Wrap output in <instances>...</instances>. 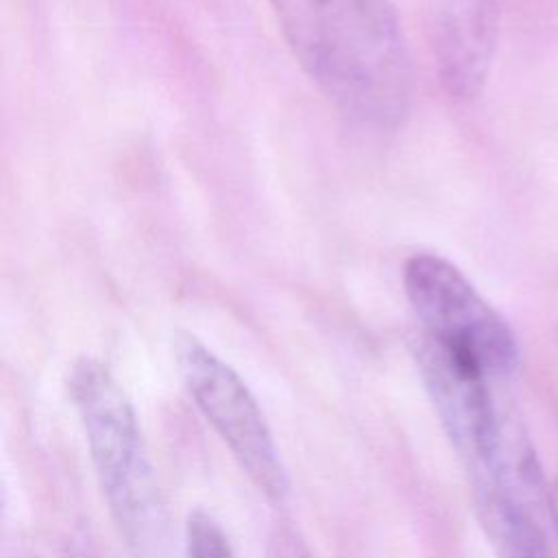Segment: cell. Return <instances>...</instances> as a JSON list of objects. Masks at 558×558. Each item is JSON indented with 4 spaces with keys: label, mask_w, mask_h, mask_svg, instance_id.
<instances>
[{
    "label": "cell",
    "mask_w": 558,
    "mask_h": 558,
    "mask_svg": "<svg viewBox=\"0 0 558 558\" xmlns=\"http://www.w3.org/2000/svg\"><path fill=\"white\" fill-rule=\"evenodd\" d=\"M307 76L353 122L392 131L412 102V63L390 0H270Z\"/></svg>",
    "instance_id": "6da1fadb"
},
{
    "label": "cell",
    "mask_w": 558,
    "mask_h": 558,
    "mask_svg": "<svg viewBox=\"0 0 558 558\" xmlns=\"http://www.w3.org/2000/svg\"><path fill=\"white\" fill-rule=\"evenodd\" d=\"M414 355L451 445L469 471H477L493 456L504 421L490 397V377L427 333L418 336Z\"/></svg>",
    "instance_id": "5b68a950"
},
{
    "label": "cell",
    "mask_w": 558,
    "mask_h": 558,
    "mask_svg": "<svg viewBox=\"0 0 558 558\" xmlns=\"http://www.w3.org/2000/svg\"><path fill=\"white\" fill-rule=\"evenodd\" d=\"M68 395L81 418L89 456L109 510L129 543L146 545L159 506L135 408L116 375L96 357H78Z\"/></svg>",
    "instance_id": "7a4b0ae2"
},
{
    "label": "cell",
    "mask_w": 558,
    "mask_h": 558,
    "mask_svg": "<svg viewBox=\"0 0 558 558\" xmlns=\"http://www.w3.org/2000/svg\"><path fill=\"white\" fill-rule=\"evenodd\" d=\"M190 558H235L227 534L207 512H192L185 525Z\"/></svg>",
    "instance_id": "ba28073f"
},
{
    "label": "cell",
    "mask_w": 558,
    "mask_h": 558,
    "mask_svg": "<svg viewBox=\"0 0 558 558\" xmlns=\"http://www.w3.org/2000/svg\"><path fill=\"white\" fill-rule=\"evenodd\" d=\"M475 508L497 558H551V523L484 488H475Z\"/></svg>",
    "instance_id": "52a82bcc"
},
{
    "label": "cell",
    "mask_w": 558,
    "mask_h": 558,
    "mask_svg": "<svg viewBox=\"0 0 558 558\" xmlns=\"http://www.w3.org/2000/svg\"><path fill=\"white\" fill-rule=\"evenodd\" d=\"M179 373L196 408L229 447L248 480L272 501L288 493L286 469L257 399L244 379L190 333L174 342Z\"/></svg>",
    "instance_id": "277c9868"
},
{
    "label": "cell",
    "mask_w": 558,
    "mask_h": 558,
    "mask_svg": "<svg viewBox=\"0 0 558 558\" xmlns=\"http://www.w3.org/2000/svg\"><path fill=\"white\" fill-rule=\"evenodd\" d=\"M268 558H316L292 527H277L268 541Z\"/></svg>",
    "instance_id": "9c48e42d"
},
{
    "label": "cell",
    "mask_w": 558,
    "mask_h": 558,
    "mask_svg": "<svg viewBox=\"0 0 558 558\" xmlns=\"http://www.w3.org/2000/svg\"><path fill=\"white\" fill-rule=\"evenodd\" d=\"M497 31V0H436L432 48L440 83L453 98L471 100L484 89Z\"/></svg>",
    "instance_id": "8992f818"
},
{
    "label": "cell",
    "mask_w": 558,
    "mask_h": 558,
    "mask_svg": "<svg viewBox=\"0 0 558 558\" xmlns=\"http://www.w3.org/2000/svg\"><path fill=\"white\" fill-rule=\"evenodd\" d=\"M28 558H83V556L63 543H44L35 547V551Z\"/></svg>",
    "instance_id": "30bf717a"
},
{
    "label": "cell",
    "mask_w": 558,
    "mask_h": 558,
    "mask_svg": "<svg viewBox=\"0 0 558 558\" xmlns=\"http://www.w3.org/2000/svg\"><path fill=\"white\" fill-rule=\"evenodd\" d=\"M549 517H551V532L558 541V480L551 482V493H549Z\"/></svg>",
    "instance_id": "8fae6325"
},
{
    "label": "cell",
    "mask_w": 558,
    "mask_h": 558,
    "mask_svg": "<svg viewBox=\"0 0 558 558\" xmlns=\"http://www.w3.org/2000/svg\"><path fill=\"white\" fill-rule=\"evenodd\" d=\"M403 286L423 333L469 357L490 379L519 368L517 336L451 262L416 253L403 266Z\"/></svg>",
    "instance_id": "3957f363"
}]
</instances>
